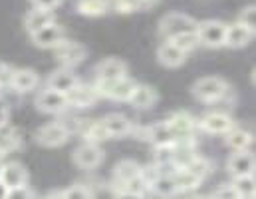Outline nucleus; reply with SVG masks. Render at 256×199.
<instances>
[{
	"instance_id": "nucleus-1",
	"label": "nucleus",
	"mask_w": 256,
	"mask_h": 199,
	"mask_svg": "<svg viewBox=\"0 0 256 199\" xmlns=\"http://www.w3.org/2000/svg\"><path fill=\"white\" fill-rule=\"evenodd\" d=\"M194 100L202 102V104H214V102H220L228 92V84L226 80L218 78V76H204V78H198L191 88Z\"/></svg>"
},
{
	"instance_id": "nucleus-2",
	"label": "nucleus",
	"mask_w": 256,
	"mask_h": 199,
	"mask_svg": "<svg viewBox=\"0 0 256 199\" xmlns=\"http://www.w3.org/2000/svg\"><path fill=\"white\" fill-rule=\"evenodd\" d=\"M135 80H131L129 76H122L116 80H96V90L100 94V98H110L116 102H129V96L133 94L135 88Z\"/></svg>"
},
{
	"instance_id": "nucleus-3",
	"label": "nucleus",
	"mask_w": 256,
	"mask_h": 199,
	"mask_svg": "<svg viewBox=\"0 0 256 199\" xmlns=\"http://www.w3.org/2000/svg\"><path fill=\"white\" fill-rule=\"evenodd\" d=\"M194 30H196V20L183 12H169L159 22V36L163 40H171L173 36H179L183 32H194Z\"/></svg>"
},
{
	"instance_id": "nucleus-4",
	"label": "nucleus",
	"mask_w": 256,
	"mask_h": 199,
	"mask_svg": "<svg viewBox=\"0 0 256 199\" xmlns=\"http://www.w3.org/2000/svg\"><path fill=\"white\" fill-rule=\"evenodd\" d=\"M196 38L198 44L210 50L222 48L224 46V34H226V22L220 20H202L196 22Z\"/></svg>"
},
{
	"instance_id": "nucleus-5",
	"label": "nucleus",
	"mask_w": 256,
	"mask_h": 199,
	"mask_svg": "<svg viewBox=\"0 0 256 199\" xmlns=\"http://www.w3.org/2000/svg\"><path fill=\"white\" fill-rule=\"evenodd\" d=\"M165 122H167L169 130L173 133V137H175V143L177 141H194V133L198 130V124L189 112L179 110V112L171 114Z\"/></svg>"
},
{
	"instance_id": "nucleus-6",
	"label": "nucleus",
	"mask_w": 256,
	"mask_h": 199,
	"mask_svg": "<svg viewBox=\"0 0 256 199\" xmlns=\"http://www.w3.org/2000/svg\"><path fill=\"white\" fill-rule=\"evenodd\" d=\"M72 159L82 169H96V167H100L104 163V149L98 143L84 141L82 145H78L74 149Z\"/></svg>"
},
{
	"instance_id": "nucleus-7",
	"label": "nucleus",
	"mask_w": 256,
	"mask_h": 199,
	"mask_svg": "<svg viewBox=\"0 0 256 199\" xmlns=\"http://www.w3.org/2000/svg\"><path fill=\"white\" fill-rule=\"evenodd\" d=\"M70 135H72V132L64 122H54V124L42 126L34 137L42 147H60L70 139Z\"/></svg>"
},
{
	"instance_id": "nucleus-8",
	"label": "nucleus",
	"mask_w": 256,
	"mask_h": 199,
	"mask_svg": "<svg viewBox=\"0 0 256 199\" xmlns=\"http://www.w3.org/2000/svg\"><path fill=\"white\" fill-rule=\"evenodd\" d=\"M54 52H56V60L60 62V66L70 68V70L82 64L88 56V48L78 44V42H72V40H64L62 44H58L54 48Z\"/></svg>"
},
{
	"instance_id": "nucleus-9",
	"label": "nucleus",
	"mask_w": 256,
	"mask_h": 199,
	"mask_svg": "<svg viewBox=\"0 0 256 199\" xmlns=\"http://www.w3.org/2000/svg\"><path fill=\"white\" fill-rule=\"evenodd\" d=\"M34 106H36L42 114H62L66 108H70L68 96L62 94V92L50 90V88H44V90L36 96Z\"/></svg>"
},
{
	"instance_id": "nucleus-10",
	"label": "nucleus",
	"mask_w": 256,
	"mask_h": 199,
	"mask_svg": "<svg viewBox=\"0 0 256 199\" xmlns=\"http://www.w3.org/2000/svg\"><path fill=\"white\" fill-rule=\"evenodd\" d=\"M30 38H32L34 46L46 48V50H54L58 44H62L66 40V32L60 24L52 22V24H48V26L36 30L34 34H30Z\"/></svg>"
},
{
	"instance_id": "nucleus-11",
	"label": "nucleus",
	"mask_w": 256,
	"mask_h": 199,
	"mask_svg": "<svg viewBox=\"0 0 256 199\" xmlns=\"http://www.w3.org/2000/svg\"><path fill=\"white\" fill-rule=\"evenodd\" d=\"M196 124H198V130L206 133H214V135H222L234 126L232 118L224 112H208Z\"/></svg>"
},
{
	"instance_id": "nucleus-12",
	"label": "nucleus",
	"mask_w": 256,
	"mask_h": 199,
	"mask_svg": "<svg viewBox=\"0 0 256 199\" xmlns=\"http://www.w3.org/2000/svg\"><path fill=\"white\" fill-rule=\"evenodd\" d=\"M66 96H68V104L72 108H90L100 100V94H98L96 86L94 84L92 86L82 84V82H78Z\"/></svg>"
},
{
	"instance_id": "nucleus-13",
	"label": "nucleus",
	"mask_w": 256,
	"mask_h": 199,
	"mask_svg": "<svg viewBox=\"0 0 256 199\" xmlns=\"http://www.w3.org/2000/svg\"><path fill=\"white\" fill-rule=\"evenodd\" d=\"M189 54H185L177 44H173L171 40H163L157 48V62L165 68H179L185 64Z\"/></svg>"
},
{
	"instance_id": "nucleus-14",
	"label": "nucleus",
	"mask_w": 256,
	"mask_h": 199,
	"mask_svg": "<svg viewBox=\"0 0 256 199\" xmlns=\"http://www.w3.org/2000/svg\"><path fill=\"white\" fill-rule=\"evenodd\" d=\"M38 82H40V76H38L34 70H30V68H18V70L10 72V76H8L10 88H12L14 92H18V94H28V92H32V90L38 86Z\"/></svg>"
},
{
	"instance_id": "nucleus-15",
	"label": "nucleus",
	"mask_w": 256,
	"mask_h": 199,
	"mask_svg": "<svg viewBox=\"0 0 256 199\" xmlns=\"http://www.w3.org/2000/svg\"><path fill=\"white\" fill-rule=\"evenodd\" d=\"M254 38V32L248 30L246 26L234 22V24H226V34H224V46L230 50H238L250 44V40Z\"/></svg>"
},
{
	"instance_id": "nucleus-16",
	"label": "nucleus",
	"mask_w": 256,
	"mask_h": 199,
	"mask_svg": "<svg viewBox=\"0 0 256 199\" xmlns=\"http://www.w3.org/2000/svg\"><path fill=\"white\" fill-rule=\"evenodd\" d=\"M226 169L232 177L236 175H248V173H254V155L248 151V149H240V151H234L228 161H226Z\"/></svg>"
},
{
	"instance_id": "nucleus-17",
	"label": "nucleus",
	"mask_w": 256,
	"mask_h": 199,
	"mask_svg": "<svg viewBox=\"0 0 256 199\" xmlns=\"http://www.w3.org/2000/svg\"><path fill=\"white\" fill-rule=\"evenodd\" d=\"M102 124H104L106 132L110 135V139L112 137H116V139L126 137V135H131V132H133V122L124 114H110L102 120Z\"/></svg>"
},
{
	"instance_id": "nucleus-18",
	"label": "nucleus",
	"mask_w": 256,
	"mask_h": 199,
	"mask_svg": "<svg viewBox=\"0 0 256 199\" xmlns=\"http://www.w3.org/2000/svg\"><path fill=\"white\" fill-rule=\"evenodd\" d=\"M78 82H80V78H78L70 68H58L56 72H52V74L48 76L46 88L56 90V92H62V94H68Z\"/></svg>"
},
{
	"instance_id": "nucleus-19",
	"label": "nucleus",
	"mask_w": 256,
	"mask_h": 199,
	"mask_svg": "<svg viewBox=\"0 0 256 199\" xmlns=\"http://www.w3.org/2000/svg\"><path fill=\"white\" fill-rule=\"evenodd\" d=\"M52 22H56V14H54L52 8H36L34 6L24 18V26H26L28 34H34L36 30H40V28L52 24Z\"/></svg>"
},
{
	"instance_id": "nucleus-20",
	"label": "nucleus",
	"mask_w": 256,
	"mask_h": 199,
	"mask_svg": "<svg viewBox=\"0 0 256 199\" xmlns=\"http://www.w3.org/2000/svg\"><path fill=\"white\" fill-rule=\"evenodd\" d=\"M0 181L10 189L16 185H24L28 183V171L22 163L18 161H10V163H2V171H0Z\"/></svg>"
},
{
	"instance_id": "nucleus-21",
	"label": "nucleus",
	"mask_w": 256,
	"mask_h": 199,
	"mask_svg": "<svg viewBox=\"0 0 256 199\" xmlns=\"http://www.w3.org/2000/svg\"><path fill=\"white\" fill-rule=\"evenodd\" d=\"M74 132H78L86 141H92V143H100V141L110 139L102 120H98V122H94V120H78Z\"/></svg>"
},
{
	"instance_id": "nucleus-22",
	"label": "nucleus",
	"mask_w": 256,
	"mask_h": 199,
	"mask_svg": "<svg viewBox=\"0 0 256 199\" xmlns=\"http://www.w3.org/2000/svg\"><path fill=\"white\" fill-rule=\"evenodd\" d=\"M157 98L159 96H157L153 86H149V84H135L133 94L129 96V104L133 108H137V110H149V108L155 106Z\"/></svg>"
},
{
	"instance_id": "nucleus-23",
	"label": "nucleus",
	"mask_w": 256,
	"mask_h": 199,
	"mask_svg": "<svg viewBox=\"0 0 256 199\" xmlns=\"http://www.w3.org/2000/svg\"><path fill=\"white\" fill-rule=\"evenodd\" d=\"M94 74H96V80H116V78L128 76V64L120 58H106L96 66Z\"/></svg>"
},
{
	"instance_id": "nucleus-24",
	"label": "nucleus",
	"mask_w": 256,
	"mask_h": 199,
	"mask_svg": "<svg viewBox=\"0 0 256 199\" xmlns=\"http://www.w3.org/2000/svg\"><path fill=\"white\" fill-rule=\"evenodd\" d=\"M149 189L159 197H173L179 193V185L175 181V175H161V173H155L149 179Z\"/></svg>"
},
{
	"instance_id": "nucleus-25",
	"label": "nucleus",
	"mask_w": 256,
	"mask_h": 199,
	"mask_svg": "<svg viewBox=\"0 0 256 199\" xmlns=\"http://www.w3.org/2000/svg\"><path fill=\"white\" fill-rule=\"evenodd\" d=\"M141 165L135 159H122L116 167H114V187L124 185L131 177H135L137 173H141Z\"/></svg>"
},
{
	"instance_id": "nucleus-26",
	"label": "nucleus",
	"mask_w": 256,
	"mask_h": 199,
	"mask_svg": "<svg viewBox=\"0 0 256 199\" xmlns=\"http://www.w3.org/2000/svg\"><path fill=\"white\" fill-rule=\"evenodd\" d=\"M224 135V141L226 145L232 149V151H240V149H248V145L252 143V133L246 132L244 128H238V126H232L230 130Z\"/></svg>"
},
{
	"instance_id": "nucleus-27",
	"label": "nucleus",
	"mask_w": 256,
	"mask_h": 199,
	"mask_svg": "<svg viewBox=\"0 0 256 199\" xmlns=\"http://www.w3.org/2000/svg\"><path fill=\"white\" fill-rule=\"evenodd\" d=\"M112 8V0H76V10L82 16L98 18Z\"/></svg>"
},
{
	"instance_id": "nucleus-28",
	"label": "nucleus",
	"mask_w": 256,
	"mask_h": 199,
	"mask_svg": "<svg viewBox=\"0 0 256 199\" xmlns=\"http://www.w3.org/2000/svg\"><path fill=\"white\" fill-rule=\"evenodd\" d=\"M20 147V137H18V130H12L8 124L4 128H0V157L8 155L12 149Z\"/></svg>"
},
{
	"instance_id": "nucleus-29",
	"label": "nucleus",
	"mask_w": 256,
	"mask_h": 199,
	"mask_svg": "<svg viewBox=\"0 0 256 199\" xmlns=\"http://www.w3.org/2000/svg\"><path fill=\"white\" fill-rule=\"evenodd\" d=\"M232 185H234L236 195H238L240 199L254 197V189H256L254 173H248V175H236V177L232 179Z\"/></svg>"
},
{
	"instance_id": "nucleus-30",
	"label": "nucleus",
	"mask_w": 256,
	"mask_h": 199,
	"mask_svg": "<svg viewBox=\"0 0 256 199\" xmlns=\"http://www.w3.org/2000/svg\"><path fill=\"white\" fill-rule=\"evenodd\" d=\"M185 169H189L192 175H196L200 181H204L208 175H210V171H212V165H210V161L208 159H204V157H200V155H196L194 159H192L191 163L185 167Z\"/></svg>"
},
{
	"instance_id": "nucleus-31",
	"label": "nucleus",
	"mask_w": 256,
	"mask_h": 199,
	"mask_svg": "<svg viewBox=\"0 0 256 199\" xmlns=\"http://www.w3.org/2000/svg\"><path fill=\"white\" fill-rule=\"evenodd\" d=\"M173 44H177L185 54H189L192 50H196L200 44H198V38H196V32H183L179 36H173L171 38Z\"/></svg>"
},
{
	"instance_id": "nucleus-32",
	"label": "nucleus",
	"mask_w": 256,
	"mask_h": 199,
	"mask_svg": "<svg viewBox=\"0 0 256 199\" xmlns=\"http://www.w3.org/2000/svg\"><path fill=\"white\" fill-rule=\"evenodd\" d=\"M236 22H238V24H242V26H246L248 30H252V32H254V26H256V8H254V4L244 6V8L240 10V14H238Z\"/></svg>"
},
{
	"instance_id": "nucleus-33",
	"label": "nucleus",
	"mask_w": 256,
	"mask_h": 199,
	"mask_svg": "<svg viewBox=\"0 0 256 199\" xmlns=\"http://www.w3.org/2000/svg\"><path fill=\"white\" fill-rule=\"evenodd\" d=\"M64 191V199H88L94 197V191L88 189V185H82V183H76V185H70Z\"/></svg>"
},
{
	"instance_id": "nucleus-34",
	"label": "nucleus",
	"mask_w": 256,
	"mask_h": 199,
	"mask_svg": "<svg viewBox=\"0 0 256 199\" xmlns=\"http://www.w3.org/2000/svg\"><path fill=\"white\" fill-rule=\"evenodd\" d=\"M34 195H36V193L30 189V185L24 183V185L10 187L8 193H6V199H30V197H34Z\"/></svg>"
},
{
	"instance_id": "nucleus-35",
	"label": "nucleus",
	"mask_w": 256,
	"mask_h": 199,
	"mask_svg": "<svg viewBox=\"0 0 256 199\" xmlns=\"http://www.w3.org/2000/svg\"><path fill=\"white\" fill-rule=\"evenodd\" d=\"M212 197H220V199H236V189H234V185L232 183H224V185H220L214 193H212Z\"/></svg>"
},
{
	"instance_id": "nucleus-36",
	"label": "nucleus",
	"mask_w": 256,
	"mask_h": 199,
	"mask_svg": "<svg viewBox=\"0 0 256 199\" xmlns=\"http://www.w3.org/2000/svg\"><path fill=\"white\" fill-rule=\"evenodd\" d=\"M64 0H30V4L32 6H36V8H58L60 4H62Z\"/></svg>"
},
{
	"instance_id": "nucleus-37",
	"label": "nucleus",
	"mask_w": 256,
	"mask_h": 199,
	"mask_svg": "<svg viewBox=\"0 0 256 199\" xmlns=\"http://www.w3.org/2000/svg\"><path fill=\"white\" fill-rule=\"evenodd\" d=\"M8 118H10V110L4 104H0V128H4L8 124Z\"/></svg>"
},
{
	"instance_id": "nucleus-38",
	"label": "nucleus",
	"mask_w": 256,
	"mask_h": 199,
	"mask_svg": "<svg viewBox=\"0 0 256 199\" xmlns=\"http://www.w3.org/2000/svg\"><path fill=\"white\" fill-rule=\"evenodd\" d=\"M8 76H10V68L6 66L4 62H0V86L4 82H8Z\"/></svg>"
},
{
	"instance_id": "nucleus-39",
	"label": "nucleus",
	"mask_w": 256,
	"mask_h": 199,
	"mask_svg": "<svg viewBox=\"0 0 256 199\" xmlns=\"http://www.w3.org/2000/svg\"><path fill=\"white\" fill-rule=\"evenodd\" d=\"M6 193H8V187L0 181V199H6Z\"/></svg>"
},
{
	"instance_id": "nucleus-40",
	"label": "nucleus",
	"mask_w": 256,
	"mask_h": 199,
	"mask_svg": "<svg viewBox=\"0 0 256 199\" xmlns=\"http://www.w3.org/2000/svg\"><path fill=\"white\" fill-rule=\"evenodd\" d=\"M0 171H2V163H0Z\"/></svg>"
}]
</instances>
